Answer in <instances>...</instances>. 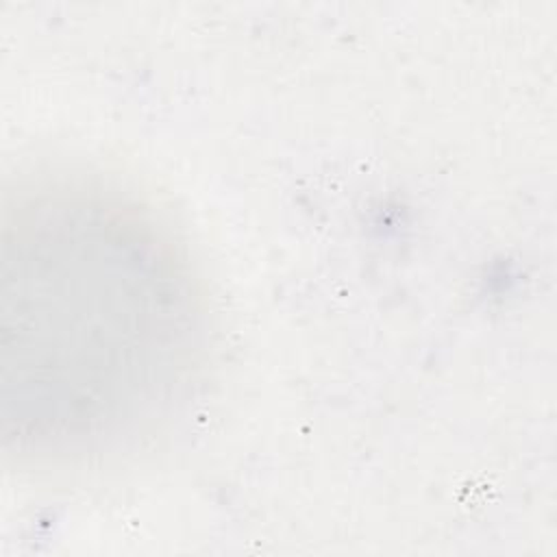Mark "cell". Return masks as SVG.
I'll list each match as a JSON object with an SVG mask.
<instances>
[{
    "label": "cell",
    "instance_id": "obj_1",
    "mask_svg": "<svg viewBox=\"0 0 557 557\" xmlns=\"http://www.w3.org/2000/svg\"><path fill=\"white\" fill-rule=\"evenodd\" d=\"M2 422L41 459L109 453L157 429L198 368V292L137 207L50 189L4 209Z\"/></svg>",
    "mask_w": 557,
    "mask_h": 557
}]
</instances>
